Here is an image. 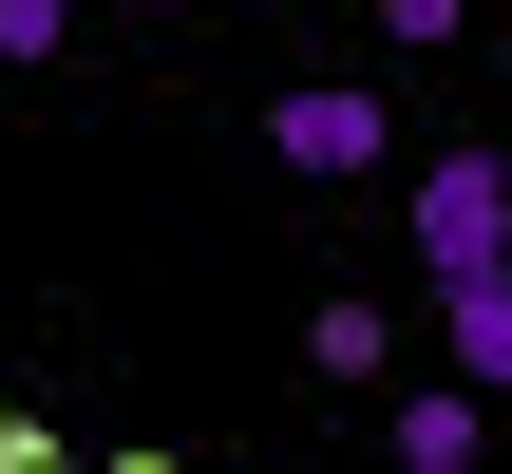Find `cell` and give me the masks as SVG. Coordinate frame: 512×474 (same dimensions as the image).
<instances>
[{
    "instance_id": "5",
    "label": "cell",
    "mask_w": 512,
    "mask_h": 474,
    "mask_svg": "<svg viewBox=\"0 0 512 474\" xmlns=\"http://www.w3.org/2000/svg\"><path fill=\"white\" fill-rule=\"evenodd\" d=\"M304 361H323V380H399V323H380V304H304Z\"/></svg>"
},
{
    "instance_id": "4",
    "label": "cell",
    "mask_w": 512,
    "mask_h": 474,
    "mask_svg": "<svg viewBox=\"0 0 512 474\" xmlns=\"http://www.w3.org/2000/svg\"><path fill=\"white\" fill-rule=\"evenodd\" d=\"M437 342H456L475 399H512V266H456V285H437Z\"/></svg>"
},
{
    "instance_id": "3",
    "label": "cell",
    "mask_w": 512,
    "mask_h": 474,
    "mask_svg": "<svg viewBox=\"0 0 512 474\" xmlns=\"http://www.w3.org/2000/svg\"><path fill=\"white\" fill-rule=\"evenodd\" d=\"M380 456H399V474H475V456H494V399H475V380H399Z\"/></svg>"
},
{
    "instance_id": "7",
    "label": "cell",
    "mask_w": 512,
    "mask_h": 474,
    "mask_svg": "<svg viewBox=\"0 0 512 474\" xmlns=\"http://www.w3.org/2000/svg\"><path fill=\"white\" fill-rule=\"evenodd\" d=\"M0 474H57V418H0Z\"/></svg>"
},
{
    "instance_id": "1",
    "label": "cell",
    "mask_w": 512,
    "mask_h": 474,
    "mask_svg": "<svg viewBox=\"0 0 512 474\" xmlns=\"http://www.w3.org/2000/svg\"><path fill=\"white\" fill-rule=\"evenodd\" d=\"M266 152L323 171V190H361V171L399 152V95H380V76H285V95H266Z\"/></svg>"
},
{
    "instance_id": "2",
    "label": "cell",
    "mask_w": 512,
    "mask_h": 474,
    "mask_svg": "<svg viewBox=\"0 0 512 474\" xmlns=\"http://www.w3.org/2000/svg\"><path fill=\"white\" fill-rule=\"evenodd\" d=\"M456 266H512V152H437L418 171V285H456Z\"/></svg>"
},
{
    "instance_id": "6",
    "label": "cell",
    "mask_w": 512,
    "mask_h": 474,
    "mask_svg": "<svg viewBox=\"0 0 512 474\" xmlns=\"http://www.w3.org/2000/svg\"><path fill=\"white\" fill-rule=\"evenodd\" d=\"M380 38H399V57H456V38H475V0H380Z\"/></svg>"
}]
</instances>
